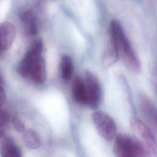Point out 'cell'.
<instances>
[{
    "instance_id": "obj_16",
    "label": "cell",
    "mask_w": 157,
    "mask_h": 157,
    "mask_svg": "<svg viewBox=\"0 0 157 157\" xmlns=\"http://www.w3.org/2000/svg\"><path fill=\"white\" fill-rule=\"evenodd\" d=\"M12 123L17 131L19 132H22L25 131V124L18 117H13L12 118Z\"/></svg>"
},
{
    "instance_id": "obj_3",
    "label": "cell",
    "mask_w": 157,
    "mask_h": 157,
    "mask_svg": "<svg viewBox=\"0 0 157 157\" xmlns=\"http://www.w3.org/2000/svg\"><path fill=\"white\" fill-rule=\"evenodd\" d=\"M114 140L113 151L116 157H144L143 149L135 137L118 134Z\"/></svg>"
},
{
    "instance_id": "obj_11",
    "label": "cell",
    "mask_w": 157,
    "mask_h": 157,
    "mask_svg": "<svg viewBox=\"0 0 157 157\" xmlns=\"http://www.w3.org/2000/svg\"><path fill=\"white\" fill-rule=\"evenodd\" d=\"M29 77L36 83H42L45 81L46 77L45 64L42 56L34 61L31 66Z\"/></svg>"
},
{
    "instance_id": "obj_18",
    "label": "cell",
    "mask_w": 157,
    "mask_h": 157,
    "mask_svg": "<svg viewBox=\"0 0 157 157\" xmlns=\"http://www.w3.org/2000/svg\"><path fill=\"white\" fill-rule=\"evenodd\" d=\"M6 99V94L2 87H0V109L3 105Z\"/></svg>"
},
{
    "instance_id": "obj_20",
    "label": "cell",
    "mask_w": 157,
    "mask_h": 157,
    "mask_svg": "<svg viewBox=\"0 0 157 157\" xmlns=\"http://www.w3.org/2000/svg\"><path fill=\"white\" fill-rule=\"evenodd\" d=\"M153 85H154V87H155V91L156 93V95H157V71L154 75V77H153Z\"/></svg>"
},
{
    "instance_id": "obj_17",
    "label": "cell",
    "mask_w": 157,
    "mask_h": 157,
    "mask_svg": "<svg viewBox=\"0 0 157 157\" xmlns=\"http://www.w3.org/2000/svg\"><path fill=\"white\" fill-rule=\"evenodd\" d=\"M9 121L8 113L4 110L0 109V124L6 125Z\"/></svg>"
},
{
    "instance_id": "obj_15",
    "label": "cell",
    "mask_w": 157,
    "mask_h": 157,
    "mask_svg": "<svg viewBox=\"0 0 157 157\" xmlns=\"http://www.w3.org/2000/svg\"><path fill=\"white\" fill-rule=\"evenodd\" d=\"M23 140L26 145L31 149H36L40 145V140L38 134L33 130L27 129L23 132Z\"/></svg>"
},
{
    "instance_id": "obj_6",
    "label": "cell",
    "mask_w": 157,
    "mask_h": 157,
    "mask_svg": "<svg viewBox=\"0 0 157 157\" xmlns=\"http://www.w3.org/2000/svg\"><path fill=\"white\" fill-rule=\"evenodd\" d=\"M138 104L141 112L145 120L148 127L151 131L157 140V109L144 93L138 94Z\"/></svg>"
},
{
    "instance_id": "obj_9",
    "label": "cell",
    "mask_w": 157,
    "mask_h": 157,
    "mask_svg": "<svg viewBox=\"0 0 157 157\" xmlns=\"http://www.w3.org/2000/svg\"><path fill=\"white\" fill-rule=\"evenodd\" d=\"M24 31L27 36H35L38 31L37 19L33 10L28 7L23 9L20 13Z\"/></svg>"
},
{
    "instance_id": "obj_19",
    "label": "cell",
    "mask_w": 157,
    "mask_h": 157,
    "mask_svg": "<svg viewBox=\"0 0 157 157\" xmlns=\"http://www.w3.org/2000/svg\"><path fill=\"white\" fill-rule=\"evenodd\" d=\"M6 126L4 124H0V139L2 137L6 132Z\"/></svg>"
},
{
    "instance_id": "obj_8",
    "label": "cell",
    "mask_w": 157,
    "mask_h": 157,
    "mask_svg": "<svg viewBox=\"0 0 157 157\" xmlns=\"http://www.w3.org/2000/svg\"><path fill=\"white\" fill-rule=\"evenodd\" d=\"M16 36V28L10 22L0 24V54L9 50Z\"/></svg>"
},
{
    "instance_id": "obj_7",
    "label": "cell",
    "mask_w": 157,
    "mask_h": 157,
    "mask_svg": "<svg viewBox=\"0 0 157 157\" xmlns=\"http://www.w3.org/2000/svg\"><path fill=\"white\" fill-rule=\"evenodd\" d=\"M42 48L43 43L40 39H36L31 44L17 68V72L21 77H29L32 64L36 59L41 56Z\"/></svg>"
},
{
    "instance_id": "obj_4",
    "label": "cell",
    "mask_w": 157,
    "mask_h": 157,
    "mask_svg": "<svg viewBox=\"0 0 157 157\" xmlns=\"http://www.w3.org/2000/svg\"><path fill=\"white\" fill-rule=\"evenodd\" d=\"M93 121L99 134L106 140L112 141L117 136V127L113 119L102 111H95L92 115Z\"/></svg>"
},
{
    "instance_id": "obj_2",
    "label": "cell",
    "mask_w": 157,
    "mask_h": 157,
    "mask_svg": "<svg viewBox=\"0 0 157 157\" xmlns=\"http://www.w3.org/2000/svg\"><path fill=\"white\" fill-rule=\"evenodd\" d=\"M130 127L140 144L144 157H157V140L148 126L136 117L131 118Z\"/></svg>"
},
{
    "instance_id": "obj_12",
    "label": "cell",
    "mask_w": 157,
    "mask_h": 157,
    "mask_svg": "<svg viewBox=\"0 0 157 157\" xmlns=\"http://www.w3.org/2000/svg\"><path fill=\"white\" fill-rule=\"evenodd\" d=\"M1 157H21L20 148L9 137H4L0 144Z\"/></svg>"
},
{
    "instance_id": "obj_22",
    "label": "cell",
    "mask_w": 157,
    "mask_h": 157,
    "mask_svg": "<svg viewBox=\"0 0 157 157\" xmlns=\"http://www.w3.org/2000/svg\"><path fill=\"white\" fill-rule=\"evenodd\" d=\"M53 1H55V0H53Z\"/></svg>"
},
{
    "instance_id": "obj_5",
    "label": "cell",
    "mask_w": 157,
    "mask_h": 157,
    "mask_svg": "<svg viewBox=\"0 0 157 157\" xmlns=\"http://www.w3.org/2000/svg\"><path fill=\"white\" fill-rule=\"evenodd\" d=\"M86 91V105L92 109L99 106L101 99V88L96 75L89 71H85L83 78Z\"/></svg>"
},
{
    "instance_id": "obj_10",
    "label": "cell",
    "mask_w": 157,
    "mask_h": 157,
    "mask_svg": "<svg viewBox=\"0 0 157 157\" xmlns=\"http://www.w3.org/2000/svg\"><path fill=\"white\" fill-rule=\"evenodd\" d=\"M119 59L120 57L117 44L112 39L110 38L109 45L102 56V65L105 68H109L113 66Z\"/></svg>"
},
{
    "instance_id": "obj_14",
    "label": "cell",
    "mask_w": 157,
    "mask_h": 157,
    "mask_svg": "<svg viewBox=\"0 0 157 157\" xmlns=\"http://www.w3.org/2000/svg\"><path fill=\"white\" fill-rule=\"evenodd\" d=\"M61 75L64 80L71 78L74 72V64L71 58L68 55H63L60 61Z\"/></svg>"
},
{
    "instance_id": "obj_13",
    "label": "cell",
    "mask_w": 157,
    "mask_h": 157,
    "mask_svg": "<svg viewBox=\"0 0 157 157\" xmlns=\"http://www.w3.org/2000/svg\"><path fill=\"white\" fill-rule=\"evenodd\" d=\"M72 93L75 101L81 105H86V91L84 80L77 76L72 85Z\"/></svg>"
},
{
    "instance_id": "obj_21",
    "label": "cell",
    "mask_w": 157,
    "mask_h": 157,
    "mask_svg": "<svg viewBox=\"0 0 157 157\" xmlns=\"http://www.w3.org/2000/svg\"><path fill=\"white\" fill-rule=\"evenodd\" d=\"M2 84H3V79L0 74V87H2Z\"/></svg>"
},
{
    "instance_id": "obj_1",
    "label": "cell",
    "mask_w": 157,
    "mask_h": 157,
    "mask_svg": "<svg viewBox=\"0 0 157 157\" xmlns=\"http://www.w3.org/2000/svg\"><path fill=\"white\" fill-rule=\"evenodd\" d=\"M109 37L116 43L119 57L124 65L131 72L139 73L141 71V63L127 37L121 24L115 20H112L109 25Z\"/></svg>"
}]
</instances>
